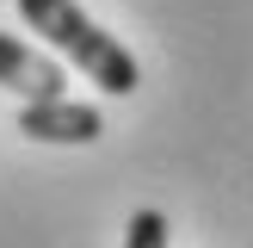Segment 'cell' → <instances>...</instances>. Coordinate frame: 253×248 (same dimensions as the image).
I'll return each instance as SVG.
<instances>
[{"label": "cell", "mask_w": 253, "mask_h": 248, "mask_svg": "<svg viewBox=\"0 0 253 248\" xmlns=\"http://www.w3.org/2000/svg\"><path fill=\"white\" fill-rule=\"evenodd\" d=\"M19 130L31 136V143H99V130H105V118H99V106H81V99H25L19 106Z\"/></svg>", "instance_id": "obj_2"}, {"label": "cell", "mask_w": 253, "mask_h": 248, "mask_svg": "<svg viewBox=\"0 0 253 248\" xmlns=\"http://www.w3.org/2000/svg\"><path fill=\"white\" fill-rule=\"evenodd\" d=\"M19 19L31 25L56 56H68L86 81H99L105 93H136V81H142L136 56H130L111 31H99L74 0H19Z\"/></svg>", "instance_id": "obj_1"}, {"label": "cell", "mask_w": 253, "mask_h": 248, "mask_svg": "<svg viewBox=\"0 0 253 248\" xmlns=\"http://www.w3.org/2000/svg\"><path fill=\"white\" fill-rule=\"evenodd\" d=\"M62 62L56 56H43V50H31L25 37H12V31H0V87L6 93H19V99H62Z\"/></svg>", "instance_id": "obj_3"}, {"label": "cell", "mask_w": 253, "mask_h": 248, "mask_svg": "<svg viewBox=\"0 0 253 248\" xmlns=\"http://www.w3.org/2000/svg\"><path fill=\"white\" fill-rule=\"evenodd\" d=\"M124 248H167V217H161V211H136Z\"/></svg>", "instance_id": "obj_4"}]
</instances>
